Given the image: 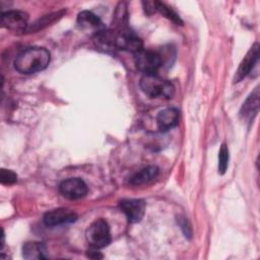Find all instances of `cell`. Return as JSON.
I'll return each instance as SVG.
<instances>
[{"label": "cell", "instance_id": "5bb4252c", "mask_svg": "<svg viewBox=\"0 0 260 260\" xmlns=\"http://www.w3.org/2000/svg\"><path fill=\"white\" fill-rule=\"evenodd\" d=\"M46 247L40 242H26L22 246V256L25 259H46Z\"/></svg>", "mask_w": 260, "mask_h": 260}, {"label": "cell", "instance_id": "ac0fdd59", "mask_svg": "<svg viewBox=\"0 0 260 260\" xmlns=\"http://www.w3.org/2000/svg\"><path fill=\"white\" fill-rule=\"evenodd\" d=\"M0 181L3 185H12L17 181V175L11 170L1 169V171H0Z\"/></svg>", "mask_w": 260, "mask_h": 260}, {"label": "cell", "instance_id": "5b68a950", "mask_svg": "<svg viewBox=\"0 0 260 260\" xmlns=\"http://www.w3.org/2000/svg\"><path fill=\"white\" fill-rule=\"evenodd\" d=\"M28 15L21 10H8L1 14V24L3 27L13 32L27 31Z\"/></svg>", "mask_w": 260, "mask_h": 260}, {"label": "cell", "instance_id": "ba28073f", "mask_svg": "<svg viewBox=\"0 0 260 260\" xmlns=\"http://www.w3.org/2000/svg\"><path fill=\"white\" fill-rule=\"evenodd\" d=\"M120 209L131 223L141 221L145 213V203L141 199H123L119 203Z\"/></svg>", "mask_w": 260, "mask_h": 260}, {"label": "cell", "instance_id": "30bf717a", "mask_svg": "<svg viewBox=\"0 0 260 260\" xmlns=\"http://www.w3.org/2000/svg\"><path fill=\"white\" fill-rule=\"evenodd\" d=\"M77 215L74 211L68 208H57L45 213L43 221L47 226H57L65 223L74 222Z\"/></svg>", "mask_w": 260, "mask_h": 260}, {"label": "cell", "instance_id": "7c38bea8", "mask_svg": "<svg viewBox=\"0 0 260 260\" xmlns=\"http://www.w3.org/2000/svg\"><path fill=\"white\" fill-rule=\"evenodd\" d=\"M259 110V89L256 87L254 91L246 99L241 110L240 117L243 121L251 123Z\"/></svg>", "mask_w": 260, "mask_h": 260}, {"label": "cell", "instance_id": "277c9868", "mask_svg": "<svg viewBox=\"0 0 260 260\" xmlns=\"http://www.w3.org/2000/svg\"><path fill=\"white\" fill-rule=\"evenodd\" d=\"M134 61L137 69L143 74H156L162 66L164 57L155 51L142 49L134 54Z\"/></svg>", "mask_w": 260, "mask_h": 260}, {"label": "cell", "instance_id": "6da1fadb", "mask_svg": "<svg viewBox=\"0 0 260 260\" xmlns=\"http://www.w3.org/2000/svg\"><path fill=\"white\" fill-rule=\"evenodd\" d=\"M50 52L42 47H29L21 51L14 60V68L22 74H32L46 69L50 63Z\"/></svg>", "mask_w": 260, "mask_h": 260}, {"label": "cell", "instance_id": "8992f818", "mask_svg": "<svg viewBox=\"0 0 260 260\" xmlns=\"http://www.w3.org/2000/svg\"><path fill=\"white\" fill-rule=\"evenodd\" d=\"M76 23L80 30L95 38L106 30V26L104 25L101 18L88 10H83L78 13Z\"/></svg>", "mask_w": 260, "mask_h": 260}, {"label": "cell", "instance_id": "ffe728a7", "mask_svg": "<svg viewBox=\"0 0 260 260\" xmlns=\"http://www.w3.org/2000/svg\"><path fill=\"white\" fill-rule=\"evenodd\" d=\"M87 256H88L89 258H93V259H100V258H103V255H102V254H100V252L98 251V249H94V248H92L90 251H88Z\"/></svg>", "mask_w": 260, "mask_h": 260}, {"label": "cell", "instance_id": "7a4b0ae2", "mask_svg": "<svg viewBox=\"0 0 260 260\" xmlns=\"http://www.w3.org/2000/svg\"><path fill=\"white\" fill-rule=\"evenodd\" d=\"M139 84L141 90L150 99L170 100L175 94L174 84L157 74H143Z\"/></svg>", "mask_w": 260, "mask_h": 260}, {"label": "cell", "instance_id": "9c48e42d", "mask_svg": "<svg viewBox=\"0 0 260 260\" xmlns=\"http://www.w3.org/2000/svg\"><path fill=\"white\" fill-rule=\"evenodd\" d=\"M259 58V45L255 43L251 49L248 51L244 59L239 65V68L235 74L234 82H240L242 79H244L246 76H248L251 71L253 70L254 66L257 64Z\"/></svg>", "mask_w": 260, "mask_h": 260}, {"label": "cell", "instance_id": "d6986e66", "mask_svg": "<svg viewBox=\"0 0 260 260\" xmlns=\"http://www.w3.org/2000/svg\"><path fill=\"white\" fill-rule=\"evenodd\" d=\"M178 223H179L181 230L183 231L185 237L186 238H191V236H192V229H191V225H190V223L188 221V218H186L184 216H179Z\"/></svg>", "mask_w": 260, "mask_h": 260}, {"label": "cell", "instance_id": "4fadbf2b", "mask_svg": "<svg viewBox=\"0 0 260 260\" xmlns=\"http://www.w3.org/2000/svg\"><path fill=\"white\" fill-rule=\"evenodd\" d=\"M158 168L155 166H148L136 172L130 179L129 184L132 186H141L154 180L158 175Z\"/></svg>", "mask_w": 260, "mask_h": 260}, {"label": "cell", "instance_id": "e0dca14e", "mask_svg": "<svg viewBox=\"0 0 260 260\" xmlns=\"http://www.w3.org/2000/svg\"><path fill=\"white\" fill-rule=\"evenodd\" d=\"M229 160H230V151L229 147L225 143H222L219 151H218V173L220 175H223L229 167Z\"/></svg>", "mask_w": 260, "mask_h": 260}, {"label": "cell", "instance_id": "2e32d148", "mask_svg": "<svg viewBox=\"0 0 260 260\" xmlns=\"http://www.w3.org/2000/svg\"><path fill=\"white\" fill-rule=\"evenodd\" d=\"M65 13L64 10L62 11H58V12H53V13H50L48 15H45L43 16L42 18L38 19L36 22H34L31 25H28V28H27V31H37V30H40L48 25H50L51 23H54L56 20H58L63 14Z\"/></svg>", "mask_w": 260, "mask_h": 260}, {"label": "cell", "instance_id": "3957f363", "mask_svg": "<svg viewBox=\"0 0 260 260\" xmlns=\"http://www.w3.org/2000/svg\"><path fill=\"white\" fill-rule=\"evenodd\" d=\"M87 243L94 249H102L111 243V232L108 222L99 218L89 224L85 232Z\"/></svg>", "mask_w": 260, "mask_h": 260}, {"label": "cell", "instance_id": "8fae6325", "mask_svg": "<svg viewBox=\"0 0 260 260\" xmlns=\"http://www.w3.org/2000/svg\"><path fill=\"white\" fill-rule=\"evenodd\" d=\"M180 112L177 108H166L160 111L156 116V125L157 129L160 132H167L179 123Z\"/></svg>", "mask_w": 260, "mask_h": 260}, {"label": "cell", "instance_id": "52a82bcc", "mask_svg": "<svg viewBox=\"0 0 260 260\" xmlns=\"http://www.w3.org/2000/svg\"><path fill=\"white\" fill-rule=\"evenodd\" d=\"M59 191L65 198L77 200L87 194L88 188L85 182L80 178H69L60 183Z\"/></svg>", "mask_w": 260, "mask_h": 260}, {"label": "cell", "instance_id": "9a60e30c", "mask_svg": "<svg viewBox=\"0 0 260 260\" xmlns=\"http://www.w3.org/2000/svg\"><path fill=\"white\" fill-rule=\"evenodd\" d=\"M153 8H154V11L159 12L160 14H162V16L172 20L176 24H179V25L183 24V21H182L181 17L179 16V14L172 7L167 5L166 3L160 2V1H153Z\"/></svg>", "mask_w": 260, "mask_h": 260}]
</instances>
